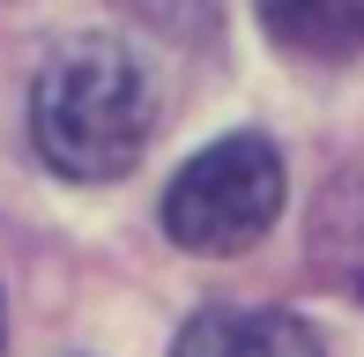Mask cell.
Segmentation results:
<instances>
[{"label": "cell", "instance_id": "obj_1", "mask_svg": "<svg viewBox=\"0 0 364 357\" xmlns=\"http://www.w3.org/2000/svg\"><path fill=\"white\" fill-rule=\"evenodd\" d=\"M38 156L68 178H119L149 142V82L119 38H68L30 90Z\"/></svg>", "mask_w": 364, "mask_h": 357}, {"label": "cell", "instance_id": "obj_2", "mask_svg": "<svg viewBox=\"0 0 364 357\" xmlns=\"http://www.w3.org/2000/svg\"><path fill=\"white\" fill-rule=\"evenodd\" d=\"M283 216V156L260 134H223L164 193V231L186 253H245Z\"/></svg>", "mask_w": 364, "mask_h": 357}, {"label": "cell", "instance_id": "obj_3", "mask_svg": "<svg viewBox=\"0 0 364 357\" xmlns=\"http://www.w3.org/2000/svg\"><path fill=\"white\" fill-rule=\"evenodd\" d=\"M171 357H320L305 320L290 313H238V305H208L186 320Z\"/></svg>", "mask_w": 364, "mask_h": 357}, {"label": "cell", "instance_id": "obj_4", "mask_svg": "<svg viewBox=\"0 0 364 357\" xmlns=\"http://www.w3.org/2000/svg\"><path fill=\"white\" fill-rule=\"evenodd\" d=\"M312 268L364 298V156L342 164L312 201Z\"/></svg>", "mask_w": 364, "mask_h": 357}, {"label": "cell", "instance_id": "obj_5", "mask_svg": "<svg viewBox=\"0 0 364 357\" xmlns=\"http://www.w3.org/2000/svg\"><path fill=\"white\" fill-rule=\"evenodd\" d=\"M260 23L283 53H305V60L364 53V0H260Z\"/></svg>", "mask_w": 364, "mask_h": 357}]
</instances>
